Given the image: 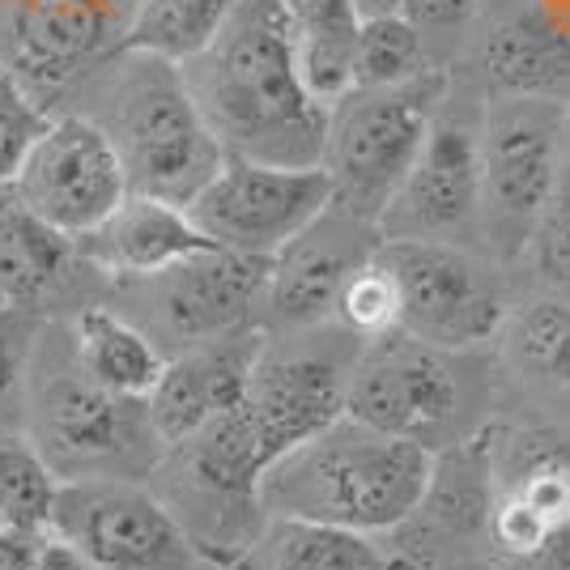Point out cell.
I'll return each mask as SVG.
<instances>
[{"instance_id":"obj_23","label":"cell","mask_w":570,"mask_h":570,"mask_svg":"<svg viewBox=\"0 0 570 570\" xmlns=\"http://www.w3.org/2000/svg\"><path fill=\"white\" fill-rule=\"evenodd\" d=\"M238 0H132L119 51H141L184 69L222 35Z\"/></svg>"},{"instance_id":"obj_4","label":"cell","mask_w":570,"mask_h":570,"mask_svg":"<svg viewBox=\"0 0 570 570\" xmlns=\"http://www.w3.org/2000/svg\"><path fill=\"white\" fill-rule=\"evenodd\" d=\"M448 95V72L426 65L417 77L375 90H350L328 111L320 167L333 184L336 214L380 226L383 209L413 167Z\"/></svg>"},{"instance_id":"obj_15","label":"cell","mask_w":570,"mask_h":570,"mask_svg":"<svg viewBox=\"0 0 570 570\" xmlns=\"http://www.w3.org/2000/svg\"><path fill=\"white\" fill-rule=\"evenodd\" d=\"M264 345L268 341L261 328H243V333L170 354L158 383L145 396V417H149L158 448L167 452L179 448L200 426H209L226 409H235Z\"/></svg>"},{"instance_id":"obj_20","label":"cell","mask_w":570,"mask_h":570,"mask_svg":"<svg viewBox=\"0 0 570 570\" xmlns=\"http://www.w3.org/2000/svg\"><path fill=\"white\" fill-rule=\"evenodd\" d=\"M77 268L72 238L39 222L13 188H0V303L39 311Z\"/></svg>"},{"instance_id":"obj_19","label":"cell","mask_w":570,"mask_h":570,"mask_svg":"<svg viewBox=\"0 0 570 570\" xmlns=\"http://www.w3.org/2000/svg\"><path fill=\"white\" fill-rule=\"evenodd\" d=\"M72 362L102 392L145 401L167 366V354L128 315L107 303H90L72 315Z\"/></svg>"},{"instance_id":"obj_10","label":"cell","mask_w":570,"mask_h":570,"mask_svg":"<svg viewBox=\"0 0 570 570\" xmlns=\"http://www.w3.org/2000/svg\"><path fill=\"white\" fill-rule=\"evenodd\" d=\"M26 439L48 460L56 481H81L119 476L116 464L137 455L141 439H154V430L145 417V401L102 392L72 362L69 371L56 366L48 380H30Z\"/></svg>"},{"instance_id":"obj_13","label":"cell","mask_w":570,"mask_h":570,"mask_svg":"<svg viewBox=\"0 0 570 570\" xmlns=\"http://www.w3.org/2000/svg\"><path fill=\"white\" fill-rule=\"evenodd\" d=\"M9 188L39 222L77 238L95 230L128 196V179L111 141L90 119L56 111Z\"/></svg>"},{"instance_id":"obj_3","label":"cell","mask_w":570,"mask_h":570,"mask_svg":"<svg viewBox=\"0 0 570 570\" xmlns=\"http://www.w3.org/2000/svg\"><path fill=\"white\" fill-rule=\"evenodd\" d=\"M430 473V448L362 426L341 413L261 476L256 502L268 520L336 523L375 537L417 515Z\"/></svg>"},{"instance_id":"obj_5","label":"cell","mask_w":570,"mask_h":570,"mask_svg":"<svg viewBox=\"0 0 570 570\" xmlns=\"http://www.w3.org/2000/svg\"><path fill=\"white\" fill-rule=\"evenodd\" d=\"M124 294L128 315L163 354H179L217 336L256 328V311L264 307L268 261L238 256L226 247H200L163 273L111 282Z\"/></svg>"},{"instance_id":"obj_6","label":"cell","mask_w":570,"mask_h":570,"mask_svg":"<svg viewBox=\"0 0 570 570\" xmlns=\"http://www.w3.org/2000/svg\"><path fill=\"white\" fill-rule=\"evenodd\" d=\"M396 298V333L430 350H469L502 328V289L485 264L443 238H380L371 247Z\"/></svg>"},{"instance_id":"obj_2","label":"cell","mask_w":570,"mask_h":570,"mask_svg":"<svg viewBox=\"0 0 570 570\" xmlns=\"http://www.w3.org/2000/svg\"><path fill=\"white\" fill-rule=\"evenodd\" d=\"M56 111L86 116L111 141L128 191L188 205L222 167V145L205 128L184 72L141 51H111L60 95Z\"/></svg>"},{"instance_id":"obj_31","label":"cell","mask_w":570,"mask_h":570,"mask_svg":"<svg viewBox=\"0 0 570 570\" xmlns=\"http://www.w3.org/2000/svg\"><path fill=\"white\" fill-rule=\"evenodd\" d=\"M39 345H43V315L0 303V409L18 396Z\"/></svg>"},{"instance_id":"obj_36","label":"cell","mask_w":570,"mask_h":570,"mask_svg":"<svg viewBox=\"0 0 570 570\" xmlns=\"http://www.w3.org/2000/svg\"><path fill=\"white\" fill-rule=\"evenodd\" d=\"M357 18H383V13H401V0H354Z\"/></svg>"},{"instance_id":"obj_34","label":"cell","mask_w":570,"mask_h":570,"mask_svg":"<svg viewBox=\"0 0 570 570\" xmlns=\"http://www.w3.org/2000/svg\"><path fill=\"white\" fill-rule=\"evenodd\" d=\"M30 570H95V562L81 549H72L69 541H60L56 532H43L35 546V567Z\"/></svg>"},{"instance_id":"obj_14","label":"cell","mask_w":570,"mask_h":570,"mask_svg":"<svg viewBox=\"0 0 570 570\" xmlns=\"http://www.w3.org/2000/svg\"><path fill=\"white\" fill-rule=\"evenodd\" d=\"M235 413L273 469L289 448L345 413V375L324 357L273 354L264 345Z\"/></svg>"},{"instance_id":"obj_35","label":"cell","mask_w":570,"mask_h":570,"mask_svg":"<svg viewBox=\"0 0 570 570\" xmlns=\"http://www.w3.org/2000/svg\"><path fill=\"white\" fill-rule=\"evenodd\" d=\"M43 532L26 528H0V570H30L35 567V546Z\"/></svg>"},{"instance_id":"obj_9","label":"cell","mask_w":570,"mask_h":570,"mask_svg":"<svg viewBox=\"0 0 570 570\" xmlns=\"http://www.w3.org/2000/svg\"><path fill=\"white\" fill-rule=\"evenodd\" d=\"M328 205H333V184L324 167H273L252 158H222L209 184L184 209L214 247L273 261Z\"/></svg>"},{"instance_id":"obj_33","label":"cell","mask_w":570,"mask_h":570,"mask_svg":"<svg viewBox=\"0 0 570 570\" xmlns=\"http://www.w3.org/2000/svg\"><path fill=\"white\" fill-rule=\"evenodd\" d=\"M481 0H401V13L417 30L426 26H464L476 13Z\"/></svg>"},{"instance_id":"obj_29","label":"cell","mask_w":570,"mask_h":570,"mask_svg":"<svg viewBox=\"0 0 570 570\" xmlns=\"http://www.w3.org/2000/svg\"><path fill=\"white\" fill-rule=\"evenodd\" d=\"M532 256L541 264V273L553 282H570V124H567V145H562V163H558V179L549 191V205L537 235H532Z\"/></svg>"},{"instance_id":"obj_16","label":"cell","mask_w":570,"mask_h":570,"mask_svg":"<svg viewBox=\"0 0 570 570\" xmlns=\"http://www.w3.org/2000/svg\"><path fill=\"white\" fill-rule=\"evenodd\" d=\"M481 205L476 132L434 116L413 167L380 217V238H443L464 230Z\"/></svg>"},{"instance_id":"obj_12","label":"cell","mask_w":570,"mask_h":570,"mask_svg":"<svg viewBox=\"0 0 570 570\" xmlns=\"http://www.w3.org/2000/svg\"><path fill=\"white\" fill-rule=\"evenodd\" d=\"M455 413L460 383L443 350H430L396 328L371 336L354 371L345 375V417L383 434L430 448L434 434L455 422Z\"/></svg>"},{"instance_id":"obj_1","label":"cell","mask_w":570,"mask_h":570,"mask_svg":"<svg viewBox=\"0 0 570 570\" xmlns=\"http://www.w3.org/2000/svg\"><path fill=\"white\" fill-rule=\"evenodd\" d=\"M179 72L226 158L320 167L333 107L307 90L277 0H238L222 35Z\"/></svg>"},{"instance_id":"obj_30","label":"cell","mask_w":570,"mask_h":570,"mask_svg":"<svg viewBox=\"0 0 570 570\" xmlns=\"http://www.w3.org/2000/svg\"><path fill=\"white\" fill-rule=\"evenodd\" d=\"M333 315L345 324V328H354V333H362V336H380L396 324V298H392V285H387V277L371 264V256L357 264L354 277L345 282Z\"/></svg>"},{"instance_id":"obj_24","label":"cell","mask_w":570,"mask_h":570,"mask_svg":"<svg viewBox=\"0 0 570 570\" xmlns=\"http://www.w3.org/2000/svg\"><path fill=\"white\" fill-rule=\"evenodd\" d=\"M256 570H387V558L366 532H350L336 523L268 520L252 541Z\"/></svg>"},{"instance_id":"obj_26","label":"cell","mask_w":570,"mask_h":570,"mask_svg":"<svg viewBox=\"0 0 570 570\" xmlns=\"http://www.w3.org/2000/svg\"><path fill=\"white\" fill-rule=\"evenodd\" d=\"M426 48L422 30L404 13H383V18H362L354 43V90H375V86H396L426 69Z\"/></svg>"},{"instance_id":"obj_37","label":"cell","mask_w":570,"mask_h":570,"mask_svg":"<svg viewBox=\"0 0 570 570\" xmlns=\"http://www.w3.org/2000/svg\"><path fill=\"white\" fill-rule=\"evenodd\" d=\"M0 528H13V523H4V515H0Z\"/></svg>"},{"instance_id":"obj_11","label":"cell","mask_w":570,"mask_h":570,"mask_svg":"<svg viewBox=\"0 0 570 570\" xmlns=\"http://www.w3.org/2000/svg\"><path fill=\"white\" fill-rule=\"evenodd\" d=\"M132 0H0V65L56 111L81 72L119 51Z\"/></svg>"},{"instance_id":"obj_7","label":"cell","mask_w":570,"mask_h":570,"mask_svg":"<svg viewBox=\"0 0 570 570\" xmlns=\"http://www.w3.org/2000/svg\"><path fill=\"white\" fill-rule=\"evenodd\" d=\"M567 124L570 107L562 98L515 95L499 102L485 116V128L476 132V167H481L476 217L485 222L490 238L507 256H520L537 235V222L546 214L558 179Z\"/></svg>"},{"instance_id":"obj_25","label":"cell","mask_w":570,"mask_h":570,"mask_svg":"<svg viewBox=\"0 0 570 570\" xmlns=\"http://www.w3.org/2000/svg\"><path fill=\"white\" fill-rule=\"evenodd\" d=\"M56 490L60 481L39 455V448L18 430L0 426V515L4 523L26 528V532H48Z\"/></svg>"},{"instance_id":"obj_27","label":"cell","mask_w":570,"mask_h":570,"mask_svg":"<svg viewBox=\"0 0 570 570\" xmlns=\"http://www.w3.org/2000/svg\"><path fill=\"white\" fill-rule=\"evenodd\" d=\"M511 357L528 380L570 387V307L558 298H537L511 324Z\"/></svg>"},{"instance_id":"obj_22","label":"cell","mask_w":570,"mask_h":570,"mask_svg":"<svg viewBox=\"0 0 570 570\" xmlns=\"http://www.w3.org/2000/svg\"><path fill=\"white\" fill-rule=\"evenodd\" d=\"M485 77L507 95H558L570 81V35L546 13H515L485 43Z\"/></svg>"},{"instance_id":"obj_28","label":"cell","mask_w":570,"mask_h":570,"mask_svg":"<svg viewBox=\"0 0 570 570\" xmlns=\"http://www.w3.org/2000/svg\"><path fill=\"white\" fill-rule=\"evenodd\" d=\"M51 111L43 98L26 86L18 72L0 65V188H9L22 170L26 154L43 137L51 124Z\"/></svg>"},{"instance_id":"obj_32","label":"cell","mask_w":570,"mask_h":570,"mask_svg":"<svg viewBox=\"0 0 570 570\" xmlns=\"http://www.w3.org/2000/svg\"><path fill=\"white\" fill-rule=\"evenodd\" d=\"M499 570H570V520L520 558H499Z\"/></svg>"},{"instance_id":"obj_18","label":"cell","mask_w":570,"mask_h":570,"mask_svg":"<svg viewBox=\"0 0 570 570\" xmlns=\"http://www.w3.org/2000/svg\"><path fill=\"white\" fill-rule=\"evenodd\" d=\"M200 247H214L191 226L184 205H170L145 191H128L95 230L72 238V252L81 268H90L107 282H132L163 273L167 264L184 261Z\"/></svg>"},{"instance_id":"obj_17","label":"cell","mask_w":570,"mask_h":570,"mask_svg":"<svg viewBox=\"0 0 570 570\" xmlns=\"http://www.w3.org/2000/svg\"><path fill=\"white\" fill-rule=\"evenodd\" d=\"M362 230H375V226L354 222L336 209H324L303 235L285 243L268 261V285H264L261 311H268L282 328H307V324L328 320L345 282L380 243V238L357 243Z\"/></svg>"},{"instance_id":"obj_8","label":"cell","mask_w":570,"mask_h":570,"mask_svg":"<svg viewBox=\"0 0 570 570\" xmlns=\"http://www.w3.org/2000/svg\"><path fill=\"white\" fill-rule=\"evenodd\" d=\"M48 532L81 549L95 570H196L209 558L167 502L128 476L60 481Z\"/></svg>"},{"instance_id":"obj_21","label":"cell","mask_w":570,"mask_h":570,"mask_svg":"<svg viewBox=\"0 0 570 570\" xmlns=\"http://www.w3.org/2000/svg\"><path fill=\"white\" fill-rule=\"evenodd\" d=\"M294 39L298 72L307 90L324 107H333L354 90V43L357 18L354 0H277Z\"/></svg>"}]
</instances>
